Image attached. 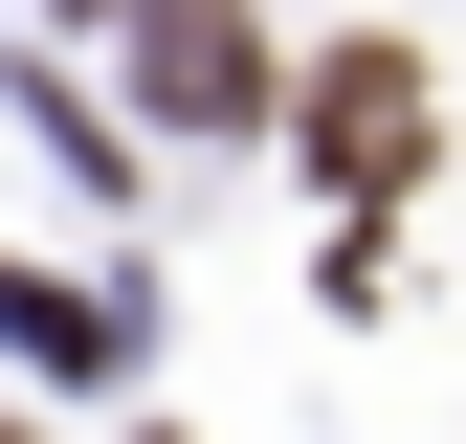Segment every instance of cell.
Returning a JSON list of instances; mask_svg holds the SVG:
<instances>
[{"mask_svg": "<svg viewBox=\"0 0 466 444\" xmlns=\"http://www.w3.org/2000/svg\"><path fill=\"white\" fill-rule=\"evenodd\" d=\"M111 23H134V89L178 111V134H245L267 111V23L245 0H111Z\"/></svg>", "mask_w": 466, "mask_h": 444, "instance_id": "6da1fadb", "label": "cell"}, {"mask_svg": "<svg viewBox=\"0 0 466 444\" xmlns=\"http://www.w3.org/2000/svg\"><path fill=\"white\" fill-rule=\"evenodd\" d=\"M311 156H333V178H422V67H400V45H333V67H311Z\"/></svg>", "mask_w": 466, "mask_h": 444, "instance_id": "7a4b0ae2", "label": "cell"}, {"mask_svg": "<svg viewBox=\"0 0 466 444\" xmlns=\"http://www.w3.org/2000/svg\"><path fill=\"white\" fill-rule=\"evenodd\" d=\"M0 333H23V356H45V378H111V356H134V333H111L89 289H45V267H0Z\"/></svg>", "mask_w": 466, "mask_h": 444, "instance_id": "3957f363", "label": "cell"}, {"mask_svg": "<svg viewBox=\"0 0 466 444\" xmlns=\"http://www.w3.org/2000/svg\"><path fill=\"white\" fill-rule=\"evenodd\" d=\"M45 23H111V0H45Z\"/></svg>", "mask_w": 466, "mask_h": 444, "instance_id": "277c9868", "label": "cell"}, {"mask_svg": "<svg viewBox=\"0 0 466 444\" xmlns=\"http://www.w3.org/2000/svg\"><path fill=\"white\" fill-rule=\"evenodd\" d=\"M0 444H23V422H0Z\"/></svg>", "mask_w": 466, "mask_h": 444, "instance_id": "5b68a950", "label": "cell"}]
</instances>
